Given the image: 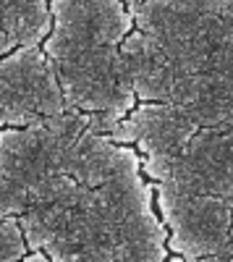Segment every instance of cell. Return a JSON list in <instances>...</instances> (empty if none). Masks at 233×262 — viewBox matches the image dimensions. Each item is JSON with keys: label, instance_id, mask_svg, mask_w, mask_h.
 Returning a JSON list of instances; mask_svg holds the SVG:
<instances>
[{"label": "cell", "instance_id": "cell-1", "mask_svg": "<svg viewBox=\"0 0 233 262\" xmlns=\"http://www.w3.org/2000/svg\"><path fill=\"white\" fill-rule=\"evenodd\" d=\"M121 50L139 100L233 126V0H144Z\"/></svg>", "mask_w": 233, "mask_h": 262}, {"label": "cell", "instance_id": "cell-2", "mask_svg": "<svg viewBox=\"0 0 233 262\" xmlns=\"http://www.w3.org/2000/svg\"><path fill=\"white\" fill-rule=\"evenodd\" d=\"M50 16L42 53L66 105L89 116L97 128L118 123L136 100L121 50L134 32V13L123 0H50Z\"/></svg>", "mask_w": 233, "mask_h": 262}, {"label": "cell", "instance_id": "cell-3", "mask_svg": "<svg viewBox=\"0 0 233 262\" xmlns=\"http://www.w3.org/2000/svg\"><path fill=\"white\" fill-rule=\"evenodd\" d=\"M66 111L68 105L42 45L21 48L0 60V126L39 123Z\"/></svg>", "mask_w": 233, "mask_h": 262}, {"label": "cell", "instance_id": "cell-4", "mask_svg": "<svg viewBox=\"0 0 233 262\" xmlns=\"http://www.w3.org/2000/svg\"><path fill=\"white\" fill-rule=\"evenodd\" d=\"M50 29V0H0V60L21 48L42 45Z\"/></svg>", "mask_w": 233, "mask_h": 262}, {"label": "cell", "instance_id": "cell-5", "mask_svg": "<svg viewBox=\"0 0 233 262\" xmlns=\"http://www.w3.org/2000/svg\"><path fill=\"white\" fill-rule=\"evenodd\" d=\"M21 254V238L11 221L0 217V262H13Z\"/></svg>", "mask_w": 233, "mask_h": 262}, {"label": "cell", "instance_id": "cell-6", "mask_svg": "<svg viewBox=\"0 0 233 262\" xmlns=\"http://www.w3.org/2000/svg\"><path fill=\"white\" fill-rule=\"evenodd\" d=\"M123 3H126V6H129V11L134 13V11H136V8H139L142 3H144V0H123Z\"/></svg>", "mask_w": 233, "mask_h": 262}]
</instances>
